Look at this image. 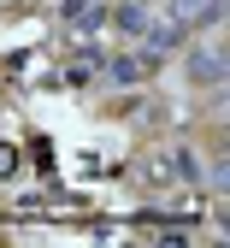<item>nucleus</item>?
I'll use <instances>...</instances> for the list:
<instances>
[{
	"label": "nucleus",
	"mask_w": 230,
	"mask_h": 248,
	"mask_svg": "<svg viewBox=\"0 0 230 248\" xmlns=\"http://www.w3.org/2000/svg\"><path fill=\"white\" fill-rule=\"evenodd\" d=\"M136 177L153 183V189H166V183H195L201 166H195V148H159V154H148L136 166Z\"/></svg>",
	"instance_id": "nucleus-1"
},
{
	"label": "nucleus",
	"mask_w": 230,
	"mask_h": 248,
	"mask_svg": "<svg viewBox=\"0 0 230 248\" xmlns=\"http://www.w3.org/2000/svg\"><path fill=\"white\" fill-rule=\"evenodd\" d=\"M59 18L77 36H94V30H107V0H59Z\"/></svg>",
	"instance_id": "nucleus-5"
},
{
	"label": "nucleus",
	"mask_w": 230,
	"mask_h": 248,
	"mask_svg": "<svg viewBox=\"0 0 230 248\" xmlns=\"http://www.w3.org/2000/svg\"><path fill=\"white\" fill-rule=\"evenodd\" d=\"M159 59H166V53H153L148 42H136V47H130V53H118V59H107V83H118V89H136V83H148L153 71H159Z\"/></svg>",
	"instance_id": "nucleus-2"
},
{
	"label": "nucleus",
	"mask_w": 230,
	"mask_h": 248,
	"mask_svg": "<svg viewBox=\"0 0 230 248\" xmlns=\"http://www.w3.org/2000/svg\"><path fill=\"white\" fill-rule=\"evenodd\" d=\"M166 18L183 30V36H195V30H213L224 18V0H166Z\"/></svg>",
	"instance_id": "nucleus-3"
},
{
	"label": "nucleus",
	"mask_w": 230,
	"mask_h": 248,
	"mask_svg": "<svg viewBox=\"0 0 230 248\" xmlns=\"http://www.w3.org/2000/svg\"><path fill=\"white\" fill-rule=\"evenodd\" d=\"M183 71H189V83H195V89H218V83H224V47H218V42L189 47Z\"/></svg>",
	"instance_id": "nucleus-4"
},
{
	"label": "nucleus",
	"mask_w": 230,
	"mask_h": 248,
	"mask_svg": "<svg viewBox=\"0 0 230 248\" xmlns=\"http://www.w3.org/2000/svg\"><path fill=\"white\" fill-rule=\"evenodd\" d=\"M107 24L118 30V36L142 42V36H148V24H153V12L142 6V0H124V6H107Z\"/></svg>",
	"instance_id": "nucleus-6"
}]
</instances>
